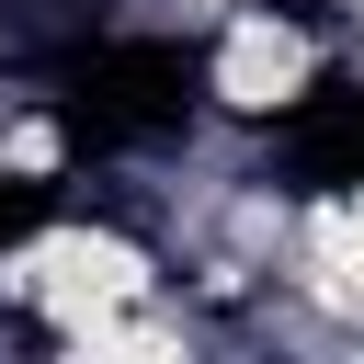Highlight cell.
<instances>
[{
	"mask_svg": "<svg viewBox=\"0 0 364 364\" xmlns=\"http://www.w3.org/2000/svg\"><path fill=\"white\" fill-rule=\"evenodd\" d=\"M0 296H11L23 318H46L57 341H80V353L159 341V330H148L159 262H148L125 228H91V216H68V228H34L23 250H0Z\"/></svg>",
	"mask_w": 364,
	"mask_h": 364,
	"instance_id": "1",
	"label": "cell"
},
{
	"mask_svg": "<svg viewBox=\"0 0 364 364\" xmlns=\"http://www.w3.org/2000/svg\"><path fill=\"white\" fill-rule=\"evenodd\" d=\"M318 23H296V11H273V0H239L228 23H216V46H205V91L228 102V114H296L307 91H318Z\"/></svg>",
	"mask_w": 364,
	"mask_h": 364,
	"instance_id": "2",
	"label": "cell"
},
{
	"mask_svg": "<svg viewBox=\"0 0 364 364\" xmlns=\"http://www.w3.org/2000/svg\"><path fill=\"white\" fill-rule=\"evenodd\" d=\"M296 296L364 330V182H341L296 216Z\"/></svg>",
	"mask_w": 364,
	"mask_h": 364,
	"instance_id": "3",
	"label": "cell"
}]
</instances>
